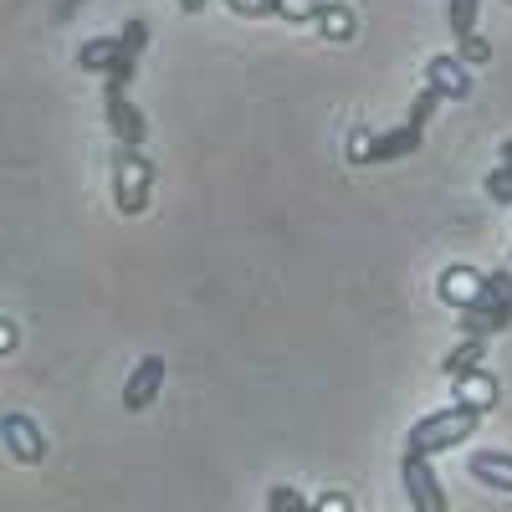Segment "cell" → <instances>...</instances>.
Returning a JSON list of instances; mask_svg holds the SVG:
<instances>
[{"label": "cell", "mask_w": 512, "mask_h": 512, "mask_svg": "<svg viewBox=\"0 0 512 512\" xmlns=\"http://www.w3.org/2000/svg\"><path fill=\"white\" fill-rule=\"evenodd\" d=\"M477 425H482V415H477V410H466V405H446V410H436V415H425V420H415V425H410V436H405V456L431 461V456H441V451H451V446H461V441H472V436H477Z\"/></svg>", "instance_id": "cell-1"}, {"label": "cell", "mask_w": 512, "mask_h": 512, "mask_svg": "<svg viewBox=\"0 0 512 512\" xmlns=\"http://www.w3.org/2000/svg\"><path fill=\"white\" fill-rule=\"evenodd\" d=\"M512 323V272H487V287L477 297V308L461 313V333L466 338H492Z\"/></svg>", "instance_id": "cell-2"}, {"label": "cell", "mask_w": 512, "mask_h": 512, "mask_svg": "<svg viewBox=\"0 0 512 512\" xmlns=\"http://www.w3.org/2000/svg\"><path fill=\"white\" fill-rule=\"evenodd\" d=\"M149 190H154V164L144 149H118L113 154V200L123 216L149 210Z\"/></svg>", "instance_id": "cell-3"}, {"label": "cell", "mask_w": 512, "mask_h": 512, "mask_svg": "<svg viewBox=\"0 0 512 512\" xmlns=\"http://www.w3.org/2000/svg\"><path fill=\"white\" fill-rule=\"evenodd\" d=\"M400 482H405V492H410V512H451L446 487H441V477H436L431 461L405 456V461H400Z\"/></svg>", "instance_id": "cell-4"}, {"label": "cell", "mask_w": 512, "mask_h": 512, "mask_svg": "<svg viewBox=\"0 0 512 512\" xmlns=\"http://www.w3.org/2000/svg\"><path fill=\"white\" fill-rule=\"evenodd\" d=\"M482 287H487V272H477V267H466V262H451V267L441 272V282H436V292H441V303H451L456 313H466V308H477V297H482Z\"/></svg>", "instance_id": "cell-5"}, {"label": "cell", "mask_w": 512, "mask_h": 512, "mask_svg": "<svg viewBox=\"0 0 512 512\" xmlns=\"http://www.w3.org/2000/svg\"><path fill=\"white\" fill-rule=\"evenodd\" d=\"M159 384H164V359H159V354L139 359L134 374H128V384H123V410H134V415L149 410L154 395H159Z\"/></svg>", "instance_id": "cell-6"}, {"label": "cell", "mask_w": 512, "mask_h": 512, "mask_svg": "<svg viewBox=\"0 0 512 512\" xmlns=\"http://www.w3.org/2000/svg\"><path fill=\"white\" fill-rule=\"evenodd\" d=\"M425 88H436L441 103H461V98H472V72H466L456 57H431V67H425Z\"/></svg>", "instance_id": "cell-7"}, {"label": "cell", "mask_w": 512, "mask_h": 512, "mask_svg": "<svg viewBox=\"0 0 512 512\" xmlns=\"http://www.w3.org/2000/svg\"><path fill=\"white\" fill-rule=\"evenodd\" d=\"M466 477L492 492H512V451H472L466 456Z\"/></svg>", "instance_id": "cell-8"}, {"label": "cell", "mask_w": 512, "mask_h": 512, "mask_svg": "<svg viewBox=\"0 0 512 512\" xmlns=\"http://www.w3.org/2000/svg\"><path fill=\"white\" fill-rule=\"evenodd\" d=\"M108 128L118 134L123 149H139V144L149 139V118L128 103V98H108Z\"/></svg>", "instance_id": "cell-9"}, {"label": "cell", "mask_w": 512, "mask_h": 512, "mask_svg": "<svg viewBox=\"0 0 512 512\" xmlns=\"http://www.w3.org/2000/svg\"><path fill=\"white\" fill-rule=\"evenodd\" d=\"M497 379L487 374V369H472L466 379H456V400L451 405H466V410H477V415H487L492 405H497Z\"/></svg>", "instance_id": "cell-10"}, {"label": "cell", "mask_w": 512, "mask_h": 512, "mask_svg": "<svg viewBox=\"0 0 512 512\" xmlns=\"http://www.w3.org/2000/svg\"><path fill=\"white\" fill-rule=\"evenodd\" d=\"M420 139H425V134H415L410 123H400V128H384V134H374V164L410 159V154L420 149Z\"/></svg>", "instance_id": "cell-11"}, {"label": "cell", "mask_w": 512, "mask_h": 512, "mask_svg": "<svg viewBox=\"0 0 512 512\" xmlns=\"http://www.w3.org/2000/svg\"><path fill=\"white\" fill-rule=\"evenodd\" d=\"M323 31V41H354L359 21H354V6H344V0H323V11L313 21Z\"/></svg>", "instance_id": "cell-12"}, {"label": "cell", "mask_w": 512, "mask_h": 512, "mask_svg": "<svg viewBox=\"0 0 512 512\" xmlns=\"http://www.w3.org/2000/svg\"><path fill=\"white\" fill-rule=\"evenodd\" d=\"M482 359H487V338H461V344L441 359V374L456 384V379H466L472 369H482Z\"/></svg>", "instance_id": "cell-13"}, {"label": "cell", "mask_w": 512, "mask_h": 512, "mask_svg": "<svg viewBox=\"0 0 512 512\" xmlns=\"http://www.w3.org/2000/svg\"><path fill=\"white\" fill-rule=\"evenodd\" d=\"M0 431H6V441H11V451H16V461H41V431L26 420V415H6V425H0Z\"/></svg>", "instance_id": "cell-14"}, {"label": "cell", "mask_w": 512, "mask_h": 512, "mask_svg": "<svg viewBox=\"0 0 512 512\" xmlns=\"http://www.w3.org/2000/svg\"><path fill=\"white\" fill-rule=\"evenodd\" d=\"M118 52H123V47H118V36H93L88 47H82V57H77V62L88 67V72H108V67L118 62Z\"/></svg>", "instance_id": "cell-15"}, {"label": "cell", "mask_w": 512, "mask_h": 512, "mask_svg": "<svg viewBox=\"0 0 512 512\" xmlns=\"http://www.w3.org/2000/svg\"><path fill=\"white\" fill-rule=\"evenodd\" d=\"M451 57H456L466 72H472V67H487V62H492V41H487L482 31H472V36H461V47H456Z\"/></svg>", "instance_id": "cell-16"}, {"label": "cell", "mask_w": 512, "mask_h": 512, "mask_svg": "<svg viewBox=\"0 0 512 512\" xmlns=\"http://www.w3.org/2000/svg\"><path fill=\"white\" fill-rule=\"evenodd\" d=\"M477 11H482V0H451L446 6V21H451V36H472L477 31Z\"/></svg>", "instance_id": "cell-17"}, {"label": "cell", "mask_w": 512, "mask_h": 512, "mask_svg": "<svg viewBox=\"0 0 512 512\" xmlns=\"http://www.w3.org/2000/svg\"><path fill=\"white\" fill-rule=\"evenodd\" d=\"M436 108H441V93H436V88H420L415 103H410V118H405V123L415 128V134H425V123L436 118Z\"/></svg>", "instance_id": "cell-18"}, {"label": "cell", "mask_w": 512, "mask_h": 512, "mask_svg": "<svg viewBox=\"0 0 512 512\" xmlns=\"http://www.w3.org/2000/svg\"><path fill=\"white\" fill-rule=\"evenodd\" d=\"M267 512H313V497L297 487H272L267 492Z\"/></svg>", "instance_id": "cell-19"}, {"label": "cell", "mask_w": 512, "mask_h": 512, "mask_svg": "<svg viewBox=\"0 0 512 512\" xmlns=\"http://www.w3.org/2000/svg\"><path fill=\"white\" fill-rule=\"evenodd\" d=\"M318 11H323V0H272V16H282V21H318Z\"/></svg>", "instance_id": "cell-20"}, {"label": "cell", "mask_w": 512, "mask_h": 512, "mask_svg": "<svg viewBox=\"0 0 512 512\" xmlns=\"http://www.w3.org/2000/svg\"><path fill=\"white\" fill-rule=\"evenodd\" d=\"M344 154H349V164H374V134H369L364 123H354V134H349Z\"/></svg>", "instance_id": "cell-21"}, {"label": "cell", "mask_w": 512, "mask_h": 512, "mask_svg": "<svg viewBox=\"0 0 512 512\" xmlns=\"http://www.w3.org/2000/svg\"><path fill=\"white\" fill-rule=\"evenodd\" d=\"M482 190L497 200V205H512V169L507 164H497V169H487V180H482Z\"/></svg>", "instance_id": "cell-22"}, {"label": "cell", "mask_w": 512, "mask_h": 512, "mask_svg": "<svg viewBox=\"0 0 512 512\" xmlns=\"http://www.w3.org/2000/svg\"><path fill=\"white\" fill-rule=\"evenodd\" d=\"M118 47H123L128 57H139V52L149 47V21H139V16H134V21H128V26L118 31Z\"/></svg>", "instance_id": "cell-23"}, {"label": "cell", "mask_w": 512, "mask_h": 512, "mask_svg": "<svg viewBox=\"0 0 512 512\" xmlns=\"http://www.w3.org/2000/svg\"><path fill=\"white\" fill-rule=\"evenodd\" d=\"M226 11L246 16V21H262V16H272V0H226Z\"/></svg>", "instance_id": "cell-24"}, {"label": "cell", "mask_w": 512, "mask_h": 512, "mask_svg": "<svg viewBox=\"0 0 512 512\" xmlns=\"http://www.w3.org/2000/svg\"><path fill=\"white\" fill-rule=\"evenodd\" d=\"M313 512H354V502H349L344 492H323V497L313 502Z\"/></svg>", "instance_id": "cell-25"}, {"label": "cell", "mask_w": 512, "mask_h": 512, "mask_svg": "<svg viewBox=\"0 0 512 512\" xmlns=\"http://www.w3.org/2000/svg\"><path fill=\"white\" fill-rule=\"evenodd\" d=\"M205 6H210V0H180V11H185V16H200Z\"/></svg>", "instance_id": "cell-26"}, {"label": "cell", "mask_w": 512, "mask_h": 512, "mask_svg": "<svg viewBox=\"0 0 512 512\" xmlns=\"http://www.w3.org/2000/svg\"><path fill=\"white\" fill-rule=\"evenodd\" d=\"M11 338H16V333H11V323H0V349H6V344H11Z\"/></svg>", "instance_id": "cell-27"}, {"label": "cell", "mask_w": 512, "mask_h": 512, "mask_svg": "<svg viewBox=\"0 0 512 512\" xmlns=\"http://www.w3.org/2000/svg\"><path fill=\"white\" fill-rule=\"evenodd\" d=\"M502 164L512 169V139H502Z\"/></svg>", "instance_id": "cell-28"}, {"label": "cell", "mask_w": 512, "mask_h": 512, "mask_svg": "<svg viewBox=\"0 0 512 512\" xmlns=\"http://www.w3.org/2000/svg\"><path fill=\"white\" fill-rule=\"evenodd\" d=\"M507 256H512V246H507Z\"/></svg>", "instance_id": "cell-29"}, {"label": "cell", "mask_w": 512, "mask_h": 512, "mask_svg": "<svg viewBox=\"0 0 512 512\" xmlns=\"http://www.w3.org/2000/svg\"><path fill=\"white\" fill-rule=\"evenodd\" d=\"M507 6H512V0H507Z\"/></svg>", "instance_id": "cell-30"}]
</instances>
